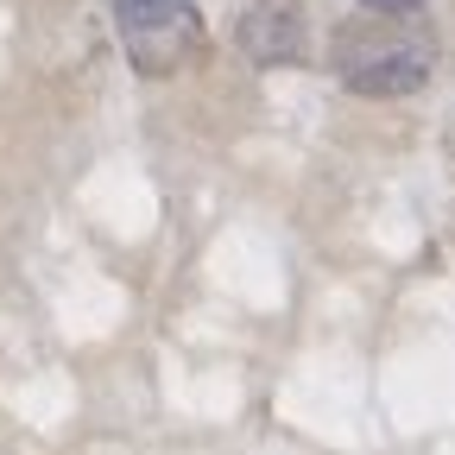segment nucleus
<instances>
[{"label": "nucleus", "mask_w": 455, "mask_h": 455, "mask_svg": "<svg viewBox=\"0 0 455 455\" xmlns=\"http://www.w3.org/2000/svg\"><path fill=\"white\" fill-rule=\"evenodd\" d=\"M436 70L424 32L405 26H341L335 32V76L355 95H411Z\"/></svg>", "instance_id": "f257e3e1"}, {"label": "nucleus", "mask_w": 455, "mask_h": 455, "mask_svg": "<svg viewBox=\"0 0 455 455\" xmlns=\"http://www.w3.org/2000/svg\"><path fill=\"white\" fill-rule=\"evenodd\" d=\"M114 20H121L127 57L146 76H171L190 64V51L203 44V20L196 0H114Z\"/></svg>", "instance_id": "f03ea898"}, {"label": "nucleus", "mask_w": 455, "mask_h": 455, "mask_svg": "<svg viewBox=\"0 0 455 455\" xmlns=\"http://www.w3.org/2000/svg\"><path fill=\"white\" fill-rule=\"evenodd\" d=\"M235 38H241V51L253 57V64H304V13L284 7V0L247 7Z\"/></svg>", "instance_id": "7ed1b4c3"}, {"label": "nucleus", "mask_w": 455, "mask_h": 455, "mask_svg": "<svg viewBox=\"0 0 455 455\" xmlns=\"http://www.w3.org/2000/svg\"><path fill=\"white\" fill-rule=\"evenodd\" d=\"M361 7H367V13H386V20H392V13H411V7H424V0H361Z\"/></svg>", "instance_id": "20e7f679"}]
</instances>
